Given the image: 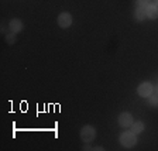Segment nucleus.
I'll return each instance as SVG.
<instances>
[{
	"mask_svg": "<svg viewBox=\"0 0 158 151\" xmlns=\"http://www.w3.org/2000/svg\"><path fill=\"white\" fill-rule=\"evenodd\" d=\"M152 3H154L155 6H158V0H154V2H152Z\"/></svg>",
	"mask_w": 158,
	"mask_h": 151,
	"instance_id": "ddd939ff",
	"label": "nucleus"
},
{
	"mask_svg": "<svg viewBox=\"0 0 158 151\" xmlns=\"http://www.w3.org/2000/svg\"><path fill=\"white\" fill-rule=\"evenodd\" d=\"M145 13L150 20H157L158 19V6H155L154 3H150L145 6Z\"/></svg>",
	"mask_w": 158,
	"mask_h": 151,
	"instance_id": "0eeeda50",
	"label": "nucleus"
},
{
	"mask_svg": "<svg viewBox=\"0 0 158 151\" xmlns=\"http://www.w3.org/2000/svg\"><path fill=\"white\" fill-rule=\"evenodd\" d=\"M6 43L9 44V45H13V44L16 43V34L11 33V31H10V33H7L6 34Z\"/></svg>",
	"mask_w": 158,
	"mask_h": 151,
	"instance_id": "9b49d317",
	"label": "nucleus"
},
{
	"mask_svg": "<svg viewBox=\"0 0 158 151\" xmlns=\"http://www.w3.org/2000/svg\"><path fill=\"white\" fill-rule=\"evenodd\" d=\"M118 141L124 148H133L137 144V134L133 133L131 130L130 132H123L118 137Z\"/></svg>",
	"mask_w": 158,
	"mask_h": 151,
	"instance_id": "f257e3e1",
	"label": "nucleus"
},
{
	"mask_svg": "<svg viewBox=\"0 0 158 151\" xmlns=\"http://www.w3.org/2000/svg\"><path fill=\"white\" fill-rule=\"evenodd\" d=\"M117 122H118V126H122V127L124 128H128L130 126L134 123V117H133L131 113H128V112H123L118 115V119H117Z\"/></svg>",
	"mask_w": 158,
	"mask_h": 151,
	"instance_id": "20e7f679",
	"label": "nucleus"
},
{
	"mask_svg": "<svg viewBox=\"0 0 158 151\" xmlns=\"http://www.w3.org/2000/svg\"><path fill=\"white\" fill-rule=\"evenodd\" d=\"M144 128H145V124L144 122H141V120H138V122H134L131 126H130V130H131L133 133H135V134H141L143 132H144Z\"/></svg>",
	"mask_w": 158,
	"mask_h": 151,
	"instance_id": "1a4fd4ad",
	"label": "nucleus"
},
{
	"mask_svg": "<svg viewBox=\"0 0 158 151\" xmlns=\"http://www.w3.org/2000/svg\"><path fill=\"white\" fill-rule=\"evenodd\" d=\"M23 28H24V23L20 19H11L9 21V30L11 31V33L17 34V33H20Z\"/></svg>",
	"mask_w": 158,
	"mask_h": 151,
	"instance_id": "423d86ee",
	"label": "nucleus"
},
{
	"mask_svg": "<svg viewBox=\"0 0 158 151\" xmlns=\"http://www.w3.org/2000/svg\"><path fill=\"white\" fill-rule=\"evenodd\" d=\"M148 105L152 106V107H157V106H158V95L152 93V95L148 98Z\"/></svg>",
	"mask_w": 158,
	"mask_h": 151,
	"instance_id": "9d476101",
	"label": "nucleus"
},
{
	"mask_svg": "<svg viewBox=\"0 0 158 151\" xmlns=\"http://www.w3.org/2000/svg\"><path fill=\"white\" fill-rule=\"evenodd\" d=\"M137 93H138V96H141V98H150V96L154 93V86H152L151 82H148V81L141 82L137 88Z\"/></svg>",
	"mask_w": 158,
	"mask_h": 151,
	"instance_id": "7ed1b4c3",
	"label": "nucleus"
},
{
	"mask_svg": "<svg viewBox=\"0 0 158 151\" xmlns=\"http://www.w3.org/2000/svg\"><path fill=\"white\" fill-rule=\"evenodd\" d=\"M56 23H58V26L61 28H69V27L72 26V16L69 13H66V11H64V13H61L58 16Z\"/></svg>",
	"mask_w": 158,
	"mask_h": 151,
	"instance_id": "39448f33",
	"label": "nucleus"
},
{
	"mask_svg": "<svg viewBox=\"0 0 158 151\" xmlns=\"http://www.w3.org/2000/svg\"><path fill=\"white\" fill-rule=\"evenodd\" d=\"M150 2H151V0H137L138 6H143V7H145L147 4H150Z\"/></svg>",
	"mask_w": 158,
	"mask_h": 151,
	"instance_id": "f8f14e48",
	"label": "nucleus"
},
{
	"mask_svg": "<svg viewBox=\"0 0 158 151\" xmlns=\"http://www.w3.org/2000/svg\"><path fill=\"white\" fill-rule=\"evenodd\" d=\"M79 136H81V140H82L83 143H86V144H89V143H92L93 140L96 138V130L93 126H83L82 128H81V132H79Z\"/></svg>",
	"mask_w": 158,
	"mask_h": 151,
	"instance_id": "f03ea898",
	"label": "nucleus"
},
{
	"mask_svg": "<svg viewBox=\"0 0 158 151\" xmlns=\"http://www.w3.org/2000/svg\"><path fill=\"white\" fill-rule=\"evenodd\" d=\"M147 19V13H145V7L138 6L134 10V20L135 21H144Z\"/></svg>",
	"mask_w": 158,
	"mask_h": 151,
	"instance_id": "6e6552de",
	"label": "nucleus"
}]
</instances>
